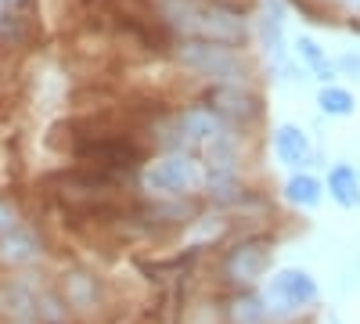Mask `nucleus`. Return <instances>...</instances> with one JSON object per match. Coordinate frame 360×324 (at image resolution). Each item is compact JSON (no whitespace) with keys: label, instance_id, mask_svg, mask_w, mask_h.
I'll return each mask as SVG.
<instances>
[{"label":"nucleus","instance_id":"f257e3e1","mask_svg":"<svg viewBox=\"0 0 360 324\" xmlns=\"http://www.w3.org/2000/svg\"><path fill=\"white\" fill-rule=\"evenodd\" d=\"M169 22L176 29H184L188 37L195 40H209V44H242L245 40V25L234 11L217 8V4H205V0H173L166 8Z\"/></svg>","mask_w":360,"mask_h":324},{"label":"nucleus","instance_id":"f03ea898","mask_svg":"<svg viewBox=\"0 0 360 324\" xmlns=\"http://www.w3.org/2000/svg\"><path fill=\"white\" fill-rule=\"evenodd\" d=\"M176 58L188 69H195L205 79H217L224 86H234L245 79V62L242 54L227 44H209V40H188L184 47H176Z\"/></svg>","mask_w":360,"mask_h":324},{"label":"nucleus","instance_id":"7ed1b4c3","mask_svg":"<svg viewBox=\"0 0 360 324\" xmlns=\"http://www.w3.org/2000/svg\"><path fill=\"white\" fill-rule=\"evenodd\" d=\"M141 181L155 195H184L202 184V166L188 152H169V155H159L155 162H148Z\"/></svg>","mask_w":360,"mask_h":324},{"label":"nucleus","instance_id":"20e7f679","mask_svg":"<svg viewBox=\"0 0 360 324\" xmlns=\"http://www.w3.org/2000/svg\"><path fill=\"white\" fill-rule=\"evenodd\" d=\"M263 299L270 303V310H278V313L303 310V306H310L317 299V281L303 267H285V271H278L274 278L266 281Z\"/></svg>","mask_w":360,"mask_h":324},{"label":"nucleus","instance_id":"39448f33","mask_svg":"<svg viewBox=\"0 0 360 324\" xmlns=\"http://www.w3.org/2000/svg\"><path fill=\"white\" fill-rule=\"evenodd\" d=\"M79 155L94 169H101V173L134 166L141 159L134 144L130 141H119V137H94V141H86V144H79Z\"/></svg>","mask_w":360,"mask_h":324},{"label":"nucleus","instance_id":"423d86ee","mask_svg":"<svg viewBox=\"0 0 360 324\" xmlns=\"http://www.w3.org/2000/svg\"><path fill=\"white\" fill-rule=\"evenodd\" d=\"M180 144H205V148H217V144L227 141L224 119L209 108H191L180 115Z\"/></svg>","mask_w":360,"mask_h":324},{"label":"nucleus","instance_id":"0eeeda50","mask_svg":"<svg viewBox=\"0 0 360 324\" xmlns=\"http://www.w3.org/2000/svg\"><path fill=\"white\" fill-rule=\"evenodd\" d=\"M266 267H270V242L256 238V242L238 245V249L227 256V267H224V271H227V278H231V281L249 285V281L263 278V274H266Z\"/></svg>","mask_w":360,"mask_h":324},{"label":"nucleus","instance_id":"6e6552de","mask_svg":"<svg viewBox=\"0 0 360 324\" xmlns=\"http://www.w3.org/2000/svg\"><path fill=\"white\" fill-rule=\"evenodd\" d=\"M213 105H217V112L234 115V119H256V115H259V101L245 91L242 83H234V86H220V91L213 94Z\"/></svg>","mask_w":360,"mask_h":324},{"label":"nucleus","instance_id":"1a4fd4ad","mask_svg":"<svg viewBox=\"0 0 360 324\" xmlns=\"http://www.w3.org/2000/svg\"><path fill=\"white\" fill-rule=\"evenodd\" d=\"M274 152H278V159L285 166H303L310 159V141H307V134L299 130V127L281 123L278 134H274Z\"/></svg>","mask_w":360,"mask_h":324},{"label":"nucleus","instance_id":"9d476101","mask_svg":"<svg viewBox=\"0 0 360 324\" xmlns=\"http://www.w3.org/2000/svg\"><path fill=\"white\" fill-rule=\"evenodd\" d=\"M328 191H332V198L339 205H346V209L360 205V181H356V173L349 166H335L332 173H328Z\"/></svg>","mask_w":360,"mask_h":324},{"label":"nucleus","instance_id":"9b49d317","mask_svg":"<svg viewBox=\"0 0 360 324\" xmlns=\"http://www.w3.org/2000/svg\"><path fill=\"white\" fill-rule=\"evenodd\" d=\"M321 181L310 173H295L292 181L285 184V198L292 205H299V209H314V205H321Z\"/></svg>","mask_w":360,"mask_h":324},{"label":"nucleus","instance_id":"f8f14e48","mask_svg":"<svg viewBox=\"0 0 360 324\" xmlns=\"http://www.w3.org/2000/svg\"><path fill=\"white\" fill-rule=\"evenodd\" d=\"M37 252H40L37 238H33V234H25V231H8L4 242H0V256H4L8 263H25V259H33Z\"/></svg>","mask_w":360,"mask_h":324},{"label":"nucleus","instance_id":"ddd939ff","mask_svg":"<svg viewBox=\"0 0 360 324\" xmlns=\"http://www.w3.org/2000/svg\"><path fill=\"white\" fill-rule=\"evenodd\" d=\"M295 54L303 58V62L317 72V79H324V83H332V76H335V65L324 58V51H321V44L317 40H310V37H299L295 40Z\"/></svg>","mask_w":360,"mask_h":324},{"label":"nucleus","instance_id":"4468645a","mask_svg":"<svg viewBox=\"0 0 360 324\" xmlns=\"http://www.w3.org/2000/svg\"><path fill=\"white\" fill-rule=\"evenodd\" d=\"M317 105H321V112L335 115V119H346V115H353V108H356L353 94L346 91V86H335V83H328L317 94Z\"/></svg>","mask_w":360,"mask_h":324},{"label":"nucleus","instance_id":"2eb2a0df","mask_svg":"<svg viewBox=\"0 0 360 324\" xmlns=\"http://www.w3.org/2000/svg\"><path fill=\"white\" fill-rule=\"evenodd\" d=\"M69 299L72 303H86L90 299V285H86V274H69Z\"/></svg>","mask_w":360,"mask_h":324},{"label":"nucleus","instance_id":"dca6fc26","mask_svg":"<svg viewBox=\"0 0 360 324\" xmlns=\"http://www.w3.org/2000/svg\"><path fill=\"white\" fill-rule=\"evenodd\" d=\"M11 227H15V213L8 209V205H0V231H4V234H8Z\"/></svg>","mask_w":360,"mask_h":324},{"label":"nucleus","instance_id":"f3484780","mask_svg":"<svg viewBox=\"0 0 360 324\" xmlns=\"http://www.w3.org/2000/svg\"><path fill=\"white\" fill-rule=\"evenodd\" d=\"M342 69L356 72V79H360V58H356V54H346V58H342Z\"/></svg>","mask_w":360,"mask_h":324},{"label":"nucleus","instance_id":"a211bd4d","mask_svg":"<svg viewBox=\"0 0 360 324\" xmlns=\"http://www.w3.org/2000/svg\"><path fill=\"white\" fill-rule=\"evenodd\" d=\"M346 8H353V11H360V0H346Z\"/></svg>","mask_w":360,"mask_h":324},{"label":"nucleus","instance_id":"6ab92c4d","mask_svg":"<svg viewBox=\"0 0 360 324\" xmlns=\"http://www.w3.org/2000/svg\"><path fill=\"white\" fill-rule=\"evenodd\" d=\"M0 18H4V0H0Z\"/></svg>","mask_w":360,"mask_h":324},{"label":"nucleus","instance_id":"aec40b11","mask_svg":"<svg viewBox=\"0 0 360 324\" xmlns=\"http://www.w3.org/2000/svg\"><path fill=\"white\" fill-rule=\"evenodd\" d=\"M4 4H22V0H4Z\"/></svg>","mask_w":360,"mask_h":324}]
</instances>
